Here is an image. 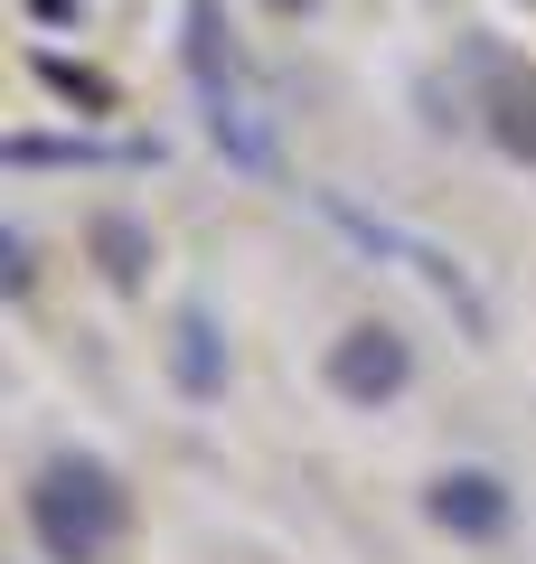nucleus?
<instances>
[{
    "label": "nucleus",
    "instance_id": "9b49d317",
    "mask_svg": "<svg viewBox=\"0 0 536 564\" xmlns=\"http://www.w3.org/2000/svg\"><path fill=\"white\" fill-rule=\"evenodd\" d=\"M264 10H282V20H311V10H320V0H264Z\"/></svg>",
    "mask_w": 536,
    "mask_h": 564
},
{
    "label": "nucleus",
    "instance_id": "1a4fd4ad",
    "mask_svg": "<svg viewBox=\"0 0 536 564\" xmlns=\"http://www.w3.org/2000/svg\"><path fill=\"white\" fill-rule=\"evenodd\" d=\"M39 76L57 85V95H76V104H95V113H104V104H114V85H104V76H85V66H66V57H39Z\"/></svg>",
    "mask_w": 536,
    "mask_h": 564
},
{
    "label": "nucleus",
    "instance_id": "f03ea898",
    "mask_svg": "<svg viewBox=\"0 0 536 564\" xmlns=\"http://www.w3.org/2000/svg\"><path fill=\"white\" fill-rule=\"evenodd\" d=\"M320 377H330L339 404H367V414H377V404H396L405 386H415V348H405V329L357 321V329H339V339H330Z\"/></svg>",
    "mask_w": 536,
    "mask_h": 564
},
{
    "label": "nucleus",
    "instance_id": "0eeeda50",
    "mask_svg": "<svg viewBox=\"0 0 536 564\" xmlns=\"http://www.w3.org/2000/svg\"><path fill=\"white\" fill-rule=\"evenodd\" d=\"M189 66H199L207 95H226V66H236V47H226V10H217V0H189Z\"/></svg>",
    "mask_w": 536,
    "mask_h": 564
},
{
    "label": "nucleus",
    "instance_id": "9d476101",
    "mask_svg": "<svg viewBox=\"0 0 536 564\" xmlns=\"http://www.w3.org/2000/svg\"><path fill=\"white\" fill-rule=\"evenodd\" d=\"M0 263H10V273H0V282H10V292H29V282H39V263H29V236H20V226L0 236Z\"/></svg>",
    "mask_w": 536,
    "mask_h": 564
},
{
    "label": "nucleus",
    "instance_id": "20e7f679",
    "mask_svg": "<svg viewBox=\"0 0 536 564\" xmlns=\"http://www.w3.org/2000/svg\"><path fill=\"white\" fill-rule=\"evenodd\" d=\"M170 386L189 404H217L226 395V329H217V311H207V302H189L170 321Z\"/></svg>",
    "mask_w": 536,
    "mask_h": 564
},
{
    "label": "nucleus",
    "instance_id": "423d86ee",
    "mask_svg": "<svg viewBox=\"0 0 536 564\" xmlns=\"http://www.w3.org/2000/svg\"><path fill=\"white\" fill-rule=\"evenodd\" d=\"M490 141L508 161H536V85L527 76H499L490 85Z\"/></svg>",
    "mask_w": 536,
    "mask_h": 564
},
{
    "label": "nucleus",
    "instance_id": "7ed1b4c3",
    "mask_svg": "<svg viewBox=\"0 0 536 564\" xmlns=\"http://www.w3.org/2000/svg\"><path fill=\"white\" fill-rule=\"evenodd\" d=\"M433 527H452V536H471V545H490V536H508V518H517V499H508V480H499V470H442L433 480Z\"/></svg>",
    "mask_w": 536,
    "mask_h": 564
},
{
    "label": "nucleus",
    "instance_id": "6e6552de",
    "mask_svg": "<svg viewBox=\"0 0 536 564\" xmlns=\"http://www.w3.org/2000/svg\"><path fill=\"white\" fill-rule=\"evenodd\" d=\"M207 104H217V113H207V132H217V151H236L245 170H264V161H274V141H264L255 122H245V104H236V95H207Z\"/></svg>",
    "mask_w": 536,
    "mask_h": 564
},
{
    "label": "nucleus",
    "instance_id": "39448f33",
    "mask_svg": "<svg viewBox=\"0 0 536 564\" xmlns=\"http://www.w3.org/2000/svg\"><path fill=\"white\" fill-rule=\"evenodd\" d=\"M85 245H95L104 282H122V292H132L141 273H151V226H141L132 207H95V226H85Z\"/></svg>",
    "mask_w": 536,
    "mask_h": 564
},
{
    "label": "nucleus",
    "instance_id": "f257e3e1",
    "mask_svg": "<svg viewBox=\"0 0 536 564\" xmlns=\"http://www.w3.org/2000/svg\"><path fill=\"white\" fill-rule=\"evenodd\" d=\"M122 518H132V499L95 452H57L29 480V536L47 545V564H95L122 536Z\"/></svg>",
    "mask_w": 536,
    "mask_h": 564
}]
</instances>
